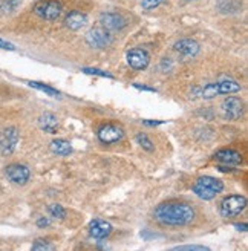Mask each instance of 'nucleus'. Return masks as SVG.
I'll use <instances>...</instances> for the list:
<instances>
[{
	"label": "nucleus",
	"mask_w": 248,
	"mask_h": 251,
	"mask_svg": "<svg viewBox=\"0 0 248 251\" xmlns=\"http://www.w3.org/2000/svg\"><path fill=\"white\" fill-rule=\"evenodd\" d=\"M234 227H236L239 231H247V224H236Z\"/></svg>",
	"instance_id": "32"
},
{
	"label": "nucleus",
	"mask_w": 248,
	"mask_h": 251,
	"mask_svg": "<svg viewBox=\"0 0 248 251\" xmlns=\"http://www.w3.org/2000/svg\"><path fill=\"white\" fill-rule=\"evenodd\" d=\"M51 152L58 156H68L72 153V146L66 140H54L51 143Z\"/></svg>",
	"instance_id": "18"
},
{
	"label": "nucleus",
	"mask_w": 248,
	"mask_h": 251,
	"mask_svg": "<svg viewBox=\"0 0 248 251\" xmlns=\"http://www.w3.org/2000/svg\"><path fill=\"white\" fill-rule=\"evenodd\" d=\"M136 141H138V144L144 150H147V152H152V150H153V143L149 140V136L146 133H138V135H136Z\"/></svg>",
	"instance_id": "21"
},
{
	"label": "nucleus",
	"mask_w": 248,
	"mask_h": 251,
	"mask_svg": "<svg viewBox=\"0 0 248 251\" xmlns=\"http://www.w3.org/2000/svg\"><path fill=\"white\" fill-rule=\"evenodd\" d=\"M215 158L222 162L225 166H239L242 162V155L239 152L233 149H225V150H219V152L215 155Z\"/></svg>",
	"instance_id": "13"
},
{
	"label": "nucleus",
	"mask_w": 248,
	"mask_h": 251,
	"mask_svg": "<svg viewBox=\"0 0 248 251\" xmlns=\"http://www.w3.org/2000/svg\"><path fill=\"white\" fill-rule=\"evenodd\" d=\"M49 213H51L52 218H58V219H65L66 218V210L61 207L60 204H52L49 205Z\"/></svg>",
	"instance_id": "23"
},
{
	"label": "nucleus",
	"mask_w": 248,
	"mask_h": 251,
	"mask_svg": "<svg viewBox=\"0 0 248 251\" xmlns=\"http://www.w3.org/2000/svg\"><path fill=\"white\" fill-rule=\"evenodd\" d=\"M101 22V26L106 28L107 31H120L126 26V19L123 16L117 14V12H104L100 17Z\"/></svg>",
	"instance_id": "11"
},
{
	"label": "nucleus",
	"mask_w": 248,
	"mask_h": 251,
	"mask_svg": "<svg viewBox=\"0 0 248 251\" xmlns=\"http://www.w3.org/2000/svg\"><path fill=\"white\" fill-rule=\"evenodd\" d=\"M34 12L40 19L57 20L63 12V6L57 0H43V2H39L34 6Z\"/></svg>",
	"instance_id": "5"
},
{
	"label": "nucleus",
	"mask_w": 248,
	"mask_h": 251,
	"mask_svg": "<svg viewBox=\"0 0 248 251\" xmlns=\"http://www.w3.org/2000/svg\"><path fill=\"white\" fill-rule=\"evenodd\" d=\"M0 49H6V51H16V46L9 43V42H5L0 39Z\"/></svg>",
	"instance_id": "28"
},
{
	"label": "nucleus",
	"mask_w": 248,
	"mask_h": 251,
	"mask_svg": "<svg viewBox=\"0 0 248 251\" xmlns=\"http://www.w3.org/2000/svg\"><path fill=\"white\" fill-rule=\"evenodd\" d=\"M127 63L130 68L136 71H143L149 66V63H150V55H149V52L144 51V49L135 48L127 52Z\"/></svg>",
	"instance_id": "10"
},
{
	"label": "nucleus",
	"mask_w": 248,
	"mask_h": 251,
	"mask_svg": "<svg viewBox=\"0 0 248 251\" xmlns=\"http://www.w3.org/2000/svg\"><path fill=\"white\" fill-rule=\"evenodd\" d=\"M19 141V130L16 127H6L0 133V152L5 156L11 155L16 150Z\"/></svg>",
	"instance_id": "6"
},
{
	"label": "nucleus",
	"mask_w": 248,
	"mask_h": 251,
	"mask_svg": "<svg viewBox=\"0 0 248 251\" xmlns=\"http://www.w3.org/2000/svg\"><path fill=\"white\" fill-rule=\"evenodd\" d=\"M39 126L40 129L48 132V133H57L58 130V118L52 112H45L43 115L39 118Z\"/></svg>",
	"instance_id": "16"
},
{
	"label": "nucleus",
	"mask_w": 248,
	"mask_h": 251,
	"mask_svg": "<svg viewBox=\"0 0 248 251\" xmlns=\"http://www.w3.org/2000/svg\"><path fill=\"white\" fill-rule=\"evenodd\" d=\"M247 207V198L242 195H230L221 202V215L224 218H234L241 215Z\"/></svg>",
	"instance_id": "3"
},
{
	"label": "nucleus",
	"mask_w": 248,
	"mask_h": 251,
	"mask_svg": "<svg viewBox=\"0 0 248 251\" xmlns=\"http://www.w3.org/2000/svg\"><path fill=\"white\" fill-rule=\"evenodd\" d=\"M49 225H51V221H49L48 218H39V219H37V227L45 228V227H49Z\"/></svg>",
	"instance_id": "29"
},
{
	"label": "nucleus",
	"mask_w": 248,
	"mask_h": 251,
	"mask_svg": "<svg viewBox=\"0 0 248 251\" xmlns=\"http://www.w3.org/2000/svg\"><path fill=\"white\" fill-rule=\"evenodd\" d=\"M54 248H55L54 245L48 244V242H46V241H43V239L35 241V242H34V245H32V250H34V251H39V250H54Z\"/></svg>",
	"instance_id": "27"
},
{
	"label": "nucleus",
	"mask_w": 248,
	"mask_h": 251,
	"mask_svg": "<svg viewBox=\"0 0 248 251\" xmlns=\"http://www.w3.org/2000/svg\"><path fill=\"white\" fill-rule=\"evenodd\" d=\"M112 42H114L112 34L103 26H97L86 34V43L95 49H104L112 45Z\"/></svg>",
	"instance_id": "4"
},
{
	"label": "nucleus",
	"mask_w": 248,
	"mask_h": 251,
	"mask_svg": "<svg viewBox=\"0 0 248 251\" xmlns=\"http://www.w3.org/2000/svg\"><path fill=\"white\" fill-rule=\"evenodd\" d=\"M136 89H141V91H149V92H155V89H152V87H147V86H141V84H135Z\"/></svg>",
	"instance_id": "30"
},
{
	"label": "nucleus",
	"mask_w": 248,
	"mask_h": 251,
	"mask_svg": "<svg viewBox=\"0 0 248 251\" xmlns=\"http://www.w3.org/2000/svg\"><path fill=\"white\" fill-rule=\"evenodd\" d=\"M153 216L158 222L163 225H170V227H182L193 222L196 213L195 208L187 202H164L155 208Z\"/></svg>",
	"instance_id": "1"
},
{
	"label": "nucleus",
	"mask_w": 248,
	"mask_h": 251,
	"mask_svg": "<svg viewBox=\"0 0 248 251\" xmlns=\"http://www.w3.org/2000/svg\"><path fill=\"white\" fill-rule=\"evenodd\" d=\"M241 91V84L234 80H222L218 83H208L201 91V97L205 100L215 98L216 95H227V94H236Z\"/></svg>",
	"instance_id": "2"
},
{
	"label": "nucleus",
	"mask_w": 248,
	"mask_h": 251,
	"mask_svg": "<svg viewBox=\"0 0 248 251\" xmlns=\"http://www.w3.org/2000/svg\"><path fill=\"white\" fill-rule=\"evenodd\" d=\"M66 28H69L71 31H80L81 28H84L88 25V16L84 12L80 11H72L69 12V16L65 20Z\"/></svg>",
	"instance_id": "14"
},
{
	"label": "nucleus",
	"mask_w": 248,
	"mask_h": 251,
	"mask_svg": "<svg viewBox=\"0 0 248 251\" xmlns=\"http://www.w3.org/2000/svg\"><path fill=\"white\" fill-rule=\"evenodd\" d=\"M199 49H201L199 43L192 39H182L175 43V51H178L179 54H182L185 57H195L198 52H199Z\"/></svg>",
	"instance_id": "15"
},
{
	"label": "nucleus",
	"mask_w": 248,
	"mask_h": 251,
	"mask_svg": "<svg viewBox=\"0 0 248 251\" xmlns=\"http://www.w3.org/2000/svg\"><path fill=\"white\" fill-rule=\"evenodd\" d=\"M22 0H0V9L3 12H12L19 5Z\"/></svg>",
	"instance_id": "22"
},
{
	"label": "nucleus",
	"mask_w": 248,
	"mask_h": 251,
	"mask_svg": "<svg viewBox=\"0 0 248 251\" xmlns=\"http://www.w3.org/2000/svg\"><path fill=\"white\" fill-rule=\"evenodd\" d=\"M193 192L199 196L201 199H204V201H210V199H213V198H216V195L218 193H215V192H212V190H208V188H205V187H202V185H199V184H196L195 182V185H193Z\"/></svg>",
	"instance_id": "20"
},
{
	"label": "nucleus",
	"mask_w": 248,
	"mask_h": 251,
	"mask_svg": "<svg viewBox=\"0 0 248 251\" xmlns=\"http://www.w3.org/2000/svg\"><path fill=\"white\" fill-rule=\"evenodd\" d=\"M173 250L175 251H208L210 248L204 247V245H179V247H175Z\"/></svg>",
	"instance_id": "25"
},
{
	"label": "nucleus",
	"mask_w": 248,
	"mask_h": 251,
	"mask_svg": "<svg viewBox=\"0 0 248 251\" xmlns=\"http://www.w3.org/2000/svg\"><path fill=\"white\" fill-rule=\"evenodd\" d=\"M6 173V176L11 182H14V184H19V185H23V184H26L31 178V172L26 166H23V164H11L6 167L5 170Z\"/></svg>",
	"instance_id": "9"
},
{
	"label": "nucleus",
	"mask_w": 248,
	"mask_h": 251,
	"mask_svg": "<svg viewBox=\"0 0 248 251\" xmlns=\"http://www.w3.org/2000/svg\"><path fill=\"white\" fill-rule=\"evenodd\" d=\"M222 114L230 121H236L242 117L244 114V103L242 100L236 97H228L222 103Z\"/></svg>",
	"instance_id": "7"
},
{
	"label": "nucleus",
	"mask_w": 248,
	"mask_h": 251,
	"mask_svg": "<svg viewBox=\"0 0 248 251\" xmlns=\"http://www.w3.org/2000/svg\"><path fill=\"white\" fill-rule=\"evenodd\" d=\"M28 84H29L31 87H34V89H39V91L45 92V94L49 95V97H58V95H60V92H58L57 89H54V87L48 86V84H43V83H39V81H29Z\"/></svg>",
	"instance_id": "19"
},
{
	"label": "nucleus",
	"mask_w": 248,
	"mask_h": 251,
	"mask_svg": "<svg viewBox=\"0 0 248 251\" xmlns=\"http://www.w3.org/2000/svg\"><path fill=\"white\" fill-rule=\"evenodd\" d=\"M196 184H199L205 188H208V190H212L215 193H221L222 190H224V184H222V181L213 178V176H201L196 179Z\"/></svg>",
	"instance_id": "17"
},
{
	"label": "nucleus",
	"mask_w": 248,
	"mask_h": 251,
	"mask_svg": "<svg viewBox=\"0 0 248 251\" xmlns=\"http://www.w3.org/2000/svg\"><path fill=\"white\" fill-rule=\"evenodd\" d=\"M84 74H89V75H98V77H104V78H114L112 74H109L106 71L101 69H94V68H83Z\"/></svg>",
	"instance_id": "24"
},
{
	"label": "nucleus",
	"mask_w": 248,
	"mask_h": 251,
	"mask_svg": "<svg viewBox=\"0 0 248 251\" xmlns=\"http://www.w3.org/2000/svg\"><path fill=\"white\" fill-rule=\"evenodd\" d=\"M143 123H144V126H158V124H163V121H147V120H144Z\"/></svg>",
	"instance_id": "31"
},
{
	"label": "nucleus",
	"mask_w": 248,
	"mask_h": 251,
	"mask_svg": "<svg viewBox=\"0 0 248 251\" xmlns=\"http://www.w3.org/2000/svg\"><path fill=\"white\" fill-rule=\"evenodd\" d=\"M163 2H164V0H143V2H141V6H143V9H146V11H152V9L158 8Z\"/></svg>",
	"instance_id": "26"
},
{
	"label": "nucleus",
	"mask_w": 248,
	"mask_h": 251,
	"mask_svg": "<svg viewBox=\"0 0 248 251\" xmlns=\"http://www.w3.org/2000/svg\"><path fill=\"white\" fill-rule=\"evenodd\" d=\"M112 230H114L112 225L103 219H94L89 224V234L94 239H106V237L112 233Z\"/></svg>",
	"instance_id": "12"
},
{
	"label": "nucleus",
	"mask_w": 248,
	"mask_h": 251,
	"mask_svg": "<svg viewBox=\"0 0 248 251\" xmlns=\"http://www.w3.org/2000/svg\"><path fill=\"white\" fill-rule=\"evenodd\" d=\"M97 135H98V140H100L103 144H115L123 138L124 132L120 126L109 123V124L101 126V127L98 129Z\"/></svg>",
	"instance_id": "8"
}]
</instances>
